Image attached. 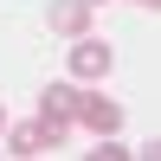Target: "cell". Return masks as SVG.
Instances as JSON below:
<instances>
[{
  "instance_id": "5b68a950",
  "label": "cell",
  "mask_w": 161,
  "mask_h": 161,
  "mask_svg": "<svg viewBox=\"0 0 161 161\" xmlns=\"http://www.w3.org/2000/svg\"><path fill=\"white\" fill-rule=\"evenodd\" d=\"M77 97H84L77 84H45V90H39V116H52V123H71V116H77Z\"/></svg>"
},
{
  "instance_id": "ba28073f",
  "label": "cell",
  "mask_w": 161,
  "mask_h": 161,
  "mask_svg": "<svg viewBox=\"0 0 161 161\" xmlns=\"http://www.w3.org/2000/svg\"><path fill=\"white\" fill-rule=\"evenodd\" d=\"M0 129H7V116H0Z\"/></svg>"
},
{
  "instance_id": "3957f363",
  "label": "cell",
  "mask_w": 161,
  "mask_h": 161,
  "mask_svg": "<svg viewBox=\"0 0 161 161\" xmlns=\"http://www.w3.org/2000/svg\"><path fill=\"white\" fill-rule=\"evenodd\" d=\"M71 123H84L90 136H116V129H123V110H116L110 97H77V116Z\"/></svg>"
},
{
  "instance_id": "6da1fadb",
  "label": "cell",
  "mask_w": 161,
  "mask_h": 161,
  "mask_svg": "<svg viewBox=\"0 0 161 161\" xmlns=\"http://www.w3.org/2000/svg\"><path fill=\"white\" fill-rule=\"evenodd\" d=\"M64 129H71V123H52V116H32V123L7 129V155H45V148H58V142H64Z\"/></svg>"
},
{
  "instance_id": "7a4b0ae2",
  "label": "cell",
  "mask_w": 161,
  "mask_h": 161,
  "mask_svg": "<svg viewBox=\"0 0 161 161\" xmlns=\"http://www.w3.org/2000/svg\"><path fill=\"white\" fill-rule=\"evenodd\" d=\"M110 64H116V52L103 45V39H90V32L71 39V71H77V77H103Z\"/></svg>"
},
{
  "instance_id": "277c9868",
  "label": "cell",
  "mask_w": 161,
  "mask_h": 161,
  "mask_svg": "<svg viewBox=\"0 0 161 161\" xmlns=\"http://www.w3.org/2000/svg\"><path fill=\"white\" fill-rule=\"evenodd\" d=\"M45 26H52L58 39H77V32H90V0H52Z\"/></svg>"
},
{
  "instance_id": "9c48e42d",
  "label": "cell",
  "mask_w": 161,
  "mask_h": 161,
  "mask_svg": "<svg viewBox=\"0 0 161 161\" xmlns=\"http://www.w3.org/2000/svg\"><path fill=\"white\" fill-rule=\"evenodd\" d=\"M90 7H97V0H90Z\"/></svg>"
},
{
  "instance_id": "8992f818",
  "label": "cell",
  "mask_w": 161,
  "mask_h": 161,
  "mask_svg": "<svg viewBox=\"0 0 161 161\" xmlns=\"http://www.w3.org/2000/svg\"><path fill=\"white\" fill-rule=\"evenodd\" d=\"M90 155H97V161H123L129 148H123V142H116V136H103V142H97V148H90Z\"/></svg>"
},
{
  "instance_id": "52a82bcc",
  "label": "cell",
  "mask_w": 161,
  "mask_h": 161,
  "mask_svg": "<svg viewBox=\"0 0 161 161\" xmlns=\"http://www.w3.org/2000/svg\"><path fill=\"white\" fill-rule=\"evenodd\" d=\"M136 7H148V13H155V7H161V0H136Z\"/></svg>"
}]
</instances>
